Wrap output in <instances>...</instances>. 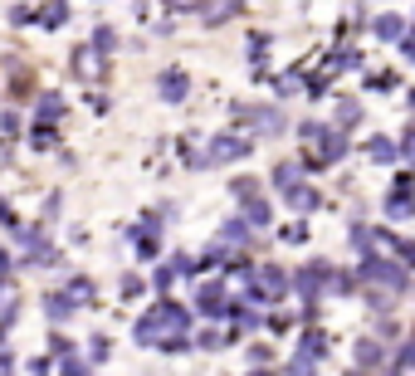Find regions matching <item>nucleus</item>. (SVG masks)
Listing matches in <instances>:
<instances>
[]
</instances>
